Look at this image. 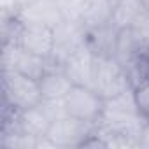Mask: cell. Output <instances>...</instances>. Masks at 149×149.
I'll list each match as a JSON object with an SVG mask.
<instances>
[{"mask_svg":"<svg viewBox=\"0 0 149 149\" xmlns=\"http://www.w3.org/2000/svg\"><path fill=\"white\" fill-rule=\"evenodd\" d=\"M51 118L47 116V112L42 109V105H35L30 109H23V111H14L13 112V123L6 121L4 128H11V130H18L21 133L32 135L35 139L47 135V130L51 126Z\"/></svg>","mask_w":149,"mask_h":149,"instance_id":"cell-7","label":"cell"},{"mask_svg":"<svg viewBox=\"0 0 149 149\" xmlns=\"http://www.w3.org/2000/svg\"><path fill=\"white\" fill-rule=\"evenodd\" d=\"M144 9H146V7L142 6L140 0H119L118 4H114L111 23H112L118 30L130 28V25L135 21V18H137Z\"/></svg>","mask_w":149,"mask_h":149,"instance_id":"cell-13","label":"cell"},{"mask_svg":"<svg viewBox=\"0 0 149 149\" xmlns=\"http://www.w3.org/2000/svg\"><path fill=\"white\" fill-rule=\"evenodd\" d=\"M130 86L135 90L149 81V53H139L123 65Z\"/></svg>","mask_w":149,"mask_h":149,"instance_id":"cell-14","label":"cell"},{"mask_svg":"<svg viewBox=\"0 0 149 149\" xmlns=\"http://www.w3.org/2000/svg\"><path fill=\"white\" fill-rule=\"evenodd\" d=\"M140 47V51L149 53V9H144L128 28Z\"/></svg>","mask_w":149,"mask_h":149,"instance_id":"cell-16","label":"cell"},{"mask_svg":"<svg viewBox=\"0 0 149 149\" xmlns=\"http://www.w3.org/2000/svg\"><path fill=\"white\" fill-rule=\"evenodd\" d=\"M112 9H114V4L111 0H86L79 23L86 28V32L100 28L111 23Z\"/></svg>","mask_w":149,"mask_h":149,"instance_id":"cell-11","label":"cell"},{"mask_svg":"<svg viewBox=\"0 0 149 149\" xmlns=\"http://www.w3.org/2000/svg\"><path fill=\"white\" fill-rule=\"evenodd\" d=\"M139 53H144V51H140V47L137 46V42H135L132 32H130L128 28L119 30V32H118V39H116L114 58H116L121 65H125L128 60H132V58H133L135 54H139Z\"/></svg>","mask_w":149,"mask_h":149,"instance_id":"cell-15","label":"cell"},{"mask_svg":"<svg viewBox=\"0 0 149 149\" xmlns=\"http://www.w3.org/2000/svg\"><path fill=\"white\" fill-rule=\"evenodd\" d=\"M140 2H142V6H144L146 9H149V0H140Z\"/></svg>","mask_w":149,"mask_h":149,"instance_id":"cell-18","label":"cell"},{"mask_svg":"<svg viewBox=\"0 0 149 149\" xmlns=\"http://www.w3.org/2000/svg\"><path fill=\"white\" fill-rule=\"evenodd\" d=\"M118 28L112 23H107L100 28L90 30L86 33V42L90 49L98 56H114L116 49V39H118Z\"/></svg>","mask_w":149,"mask_h":149,"instance_id":"cell-12","label":"cell"},{"mask_svg":"<svg viewBox=\"0 0 149 149\" xmlns=\"http://www.w3.org/2000/svg\"><path fill=\"white\" fill-rule=\"evenodd\" d=\"M91 88L105 100L130 90V83L123 65L114 56H98L95 54L93 65V81Z\"/></svg>","mask_w":149,"mask_h":149,"instance_id":"cell-1","label":"cell"},{"mask_svg":"<svg viewBox=\"0 0 149 149\" xmlns=\"http://www.w3.org/2000/svg\"><path fill=\"white\" fill-rule=\"evenodd\" d=\"M93 65H95V53L90 49L88 42L79 47L77 51H74L63 63L61 70L68 76V79L74 84L79 86H90L93 81Z\"/></svg>","mask_w":149,"mask_h":149,"instance_id":"cell-8","label":"cell"},{"mask_svg":"<svg viewBox=\"0 0 149 149\" xmlns=\"http://www.w3.org/2000/svg\"><path fill=\"white\" fill-rule=\"evenodd\" d=\"M4 100L13 111L35 107L42 102L39 81L26 77L16 70L4 68Z\"/></svg>","mask_w":149,"mask_h":149,"instance_id":"cell-2","label":"cell"},{"mask_svg":"<svg viewBox=\"0 0 149 149\" xmlns=\"http://www.w3.org/2000/svg\"><path fill=\"white\" fill-rule=\"evenodd\" d=\"M14 42L37 56L49 60L54 49V28L47 25H40V23H23L21 21Z\"/></svg>","mask_w":149,"mask_h":149,"instance_id":"cell-6","label":"cell"},{"mask_svg":"<svg viewBox=\"0 0 149 149\" xmlns=\"http://www.w3.org/2000/svg\"><path fill=\"white\" fill-rule=\"evenodd\" d=\"M135 91V100H137V107L140 111V114L149 121V81L139 88L133 90Z\"/></svg>","mask_w":149,"mask_h":149,"instance_id":"cell-17","label":"cell"},{"mask_svg":"<svg viewBox=\"0 0 149 149\" xmlns=\"http://www.w3.org/2000/svg\"><path fill=\"white\" fill-rule=\"evenodd\" d=\"M18 19L23 23H40L54 28L63 21V14L58 0H32L25 6V9H21Z\"/></svg>","mask_w":149,"mask_h":149,"instance_id":"cell-9","label":"cell"},{"mask_svg":"<svg viewBox=\"0 0 149 149\" xmlns=\"http://www.w3.org/2000/svg\"><path fill=\"white\" fill-rule=\"evenodd\" d=\"M98 123L81 121L72 116H63L51 123L47 137L54 142L56 147H81L84 140L95 132Z\"/></svg>","mask_w":149,"mask_h":149,"instance_id":"cell-5","label":"cell"},{"mask_svg":"<svg viewBox=\"0 0 149 149\" xmlns=\"http://www.w3.org/2000/svg\"><path fill=\"white\" fill-rule=\"evenodd\" d=\"M42 100H63L67 93L72 90L74 83L60 67H51L39 79Z\"/></svg>","mask_w":149,"mask_h":149,"instance_id":"cell-10","label":"cell"},{"mask_svg":"<svg viewBox=\"0 0 149 149\" xmlns=\"http://www.w3.org/2000/svg\"><path fill=\"white\" fill-rule=\"evenodd\" d=\"M67 114L88 123H98L104 111V98L90 86L74 84L63 98Z\"/></svg>","mask_w":149,"mask_h":149,"instance_id":"cell-3","label":"cell"},{"mask_svg":"<svg viewBox=\"0 0 149 149\" xmlns=\"http://www.w3.org/2000/svg\"><path fill=\"white\" fill-rule=\"evenodd\" d=\"M2 63H4L6 70H16L19 74H23V76H26V77L35 79V81H39L51 68L49 60L23 49L14 40H9V42L4 44Z\"/></svg>","mask_w":149,"mask_h":149,"instance_id":"cell-4","label":"cell"}]
</instances>
